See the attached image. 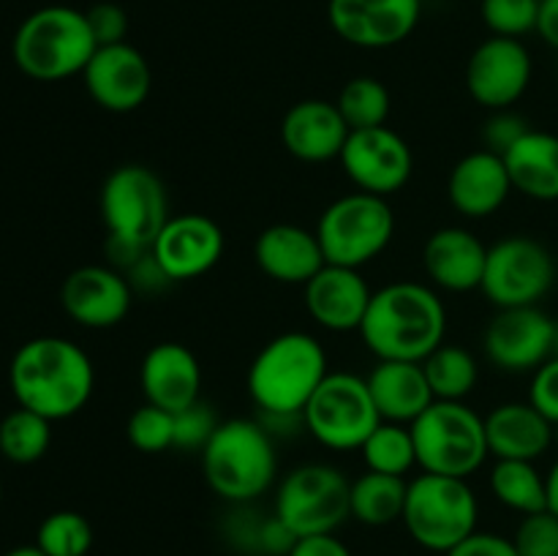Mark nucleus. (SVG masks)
Instances as JSON below:
<instances>
[{
  "instance_id": "39448f33",
  "label": "nucleus",
  "mask_w": 558,
  "mask_h": 556,
  "mask_svg": "<svg viewBox=\"0 0 558 556\" xmlns=\"http://www.w3.org/2000/svg\"><path fill=\"white\" fill-rule=\"evenodd\" d=\"M98 49L85 11L71 5H44L16 27L14 63L22 74L38 82H60L76 76Z\"/></svg>"
},
{
  "instance_id": "37998d69",
  "label": "nucleus",
  "mask_w": 558,
  "mask_h": 556,
  "mask_svg": "<svg viewBox=\"0 0 558 556\" xmlns=\"http://www.w3.org/2000/svg\"><path fill=\"white\" fill-rule=\"evenodd\" d=\"M445 556H518L512 537H501L494 532H472L463 543L447 551Z\"/></svg>"
},
{
  "instance_id": "6ab92c4d",
  "label": "nucleus",
  "mask_w": 558,
  "mask_h": 556,
  "mask_svg": "<svg viewBox=\"0 0 558 556\" xmlns=\"http://www.w3.org/2000/svg\"><path fill=\"white\" fill-rule=\"evenodd\" d=\"M134 289L129 278L109 265H82L65 276L60 305L82 327L107 330L129 316Z\"/></svg>"
},
{
  "instance_id": "c756f323",
  "label": "nucleus",
  "mask_w": 558,
  "mask_h": 556,
  "mask_svg": "<svg viewBox=\"0 0 558 556\" xmlns=\"http://www.w3.org/2000/svg\"><path fill=\"white\" fill-rule=\"evenodd\" d=\"M490 494L512 512L532 516L548 510V483L545 474L534 467V461H501L494 463L488 474Z\"/></svg>"
},
{
  "instance_id": "72a5a7b5",
  "label": "nucleus",
  "mask_w": 558,
  "mask_h": 556,
  "mask_svg": "<svg viewBox=\"0 0 558 556\" xmlns=\"http://www.w3.org/2000/svg\"><path fill=\"white\" fill-rule=\"evenodd\" d=\"M390 90L374 76H354L341 87L336 98V107L347 120L349 131L385 125L390 118Z\"/></svg>"
},
{
  "instance_id": "aec40b11",
  "label": "nucleus",
  "mask_w": 558,
  "mask_h": 556,
  "mask_svg": "<svg viewBox=\"0 0 558 556\" xmlns=\"http://www.w3.org/2000/svg\"><path fill=\"white\" fill-rule=\"evenodd\" d=\"M305 311L319 327L332 333L360 330L368 311L374 289L357 267L330 265L327 262L303 287Z\"/></svg>"
},
{
  "instance_id": "4468645a",
  "label": "nucleus",
  "mask_w": 558,
  "mask_h": 556,
  "mask_svg": "<svg viewBox=\"0 0 558 556\" xmlns=\"http://www.w3.org/2000/svg\"><path fill=\"white\" fill-rule=\"evenodd\" d=\"M554 333L556 319L539 305L496 309L485 327V358L507 374H534L545 360L554 358Z\"/></svg>"
},
{
  "instance_id": "ddd939ff",
  "label": "nucleus",
  "mask_w": 558,
  "mask_h": 556,
  "mask_svg": "<svg viewBox=\"0 0 558 556\" xmlns=\"http://www.w3.org/2000/svg\"><path fill=\"white\" fill-rule=\"evenodd\" d=\"M338 161L357 191L385 200L398 194L414 172L412 147L390 125L352 131Z\"/></svg>"
},
{
  "instance_id": "f8f14e48",
  "label": "nucleus",
  "mask_w": 558,
  "mask_h": 556,
  "mask_svg": "<svg viewBox=\"0 0 558 556\" xmlns=\"http://www.w3.org/2000/svg\"><path fill=\"white\" fill-rule=\"evenodd\" d=\"M556 283V259L539 240L512 234L488 249L483 294L496 309L537 305Z\"/></svg>"
},
{
  "instance_id": "09e8293b",
  "label": "nucleus",
  "mask_w": 558,
  "mask_h": 556,
  "mask_svg": "<svg viewBox=\"0 0 558 556\" xmlns=\"http://www.w3.org/2000/svg\"><path fill=\"white\" fill-rule=\"evenodd\" d=\"M554 358H558V319H556V333H554Z\"/></svg>"
},
{
  "instance_id": "9d476101",
  "label": "nucleus",
  "mask_w": 558,
  "mask_h": 556,
  "mask_svg": "<svg viewBox=\"0 0 558 556\" xmlns=\"http://www.w3.org/2000/svg\"><path fill=\"white\" fill-rule=\"evenodd\" d=\"M352 480L332 463H303L283 474L276 488V516L298 537L336 534L347 518Z\"/></svg>"
},
{
  "instance_id": "a211bd4d",
  "label": "nucleus",
  "mask_w": 558,
  "mask_h": 556,
  "mask_svg": "<svg viewBox=\"0 0 558 556\" xmlns=\"http://www.w3.org/2000/svg\"><path fill=\"white\" fill-rule=\"evenodd\" d=\"M150 251L172 283L191 281L210 273L221 262L223 229L205 213H180L169 216Z\"/></svg>"
},
{
  "instance_id": "ea45409f",
  "label": "nucleus",
  "mask_w": 558,
  "mask_h": 556,
  "mask_svg": "<svg viewBox=\"0 0 558 556\" xmlns=\"http://www.w3.org/2000/svg\"><path fill=\"white\" fill-rule=\"evenodd\" d=\"M87 25L98 47H112V44L129 41V14L118 3H96L85 11Z\"/></svg>"
},
{
  "instance_id": "5701e85b",
  "label": "nucleus",
  "mask_w": 558,
  "mask_h": 556,
  "mask_svg": "<svg viewBox=\"0 0 558 556\" xmlns=\"http://www.w3.org/2000/svg\"><path fill=\"white\" fill-rule=\"evenodd\" d=\"M349 125L338 112L336 101L325 98H305L298 101L281 123L283 147L305 164H325L341 158L349 140Z\"/></svg>"
},
{
  "instance_id": "49530a36",
  "label": "nucleus",
  "mask_w": 558,
  "mask_h": 556,
  "mask_svg": "<svg viewBox=\"0 0 558 556\" xmlns=\"http://www.w3.org/2000/svg\"><path fill=\"white\" fill-rule=\"evenodd\" d=\"M545 483H548V510L558 516V458L550 472L545 474Z\"/></svg>"
},
{
  "instance_id": "1a4fd4ad",
  "label": "nucleus",
  "mask_w": 558,
  "mask_h": 556,
  "mask_svg": "<svg viewBox=\"0 0 558 556\" xmlns=\"http://www.w3.org/2000/svg\"><path fill=\"white\" fill-rule=\"evenodd\" d=\"M98 207L109 232L107 238L136 249H150L172 216L161 178L145 164H123L112 169L101 185Z\"/></svg>"
},
{
  "instance_id": "6e6552de",
  "label": "nucleus",
  "mask_w": 558,
  "mask_h": 556,
  "mask_svg": "<svg viewBox=\"0 0 558 556\" xmlns=\"http://www.w3.org/2000/svg\"><path fill=\"white\" fill-rule=\"evenodd\" d=\"M396 234V213L385 196L354 194L338 196L336 202L325 207L316 223V238H319L325 259L330 265L363 267L374 262Z\"/></svg>"
},
{
  "instance_id": "f03ea898",
  "label": "nucleus",
  "mask_w": 558,
  "mask_h": 556,
  "mask_svg": "<svg viewBox=\"0 0 558 556\" xmlns=\"http://www.w3.org/2000/svg\"><path fill=\"white\" fill-rule=\"evenodd\" d=\"M357 333L379 360L423 363L445 343L447 309L425 283H387L374 292Z\"/></svg>"
},
{
  "instance_id": "2eb2a0df",
  "label": "nucleus",
  "mask_w": 558,
  "mask_h": 556,
  "mask_svg": "<svg viewBox=\"0 0 558 556\" xmlns=\"http://www.w3.org/2000/svg\"><path fill=\"white\" fill-rule=\"evenodd\" d=\"M532 74V55L521 38L490 36L469 58L466 90L490 112L510 109L529 90Z\"/></svg>"
},
{
  "instance_id": "7c9ffc66",
  "label": "nucleus",
  "mask_w": 558,
  "mask_h": 556,
  "mask_svg": "<svg viewBox=\"0 0 558 556\" xmlns=\"http://www.w3.org/2000/svg\"><path fill=\"white\" fill-rule=\"evenodd\" d=\"M436 401H463L480 382V365L469 349L441 343L423 360Z\"/></svg>"
},
{
  "instance_id": "bb28decb",
  "label": "nucleus",
  "mask_w": 558,
  "mask_h": 556,
  "mask_svg": "<svg viewBox=\"0 0 558 556\" xmlns=\"http://www.w3.org/2000/svg\"><path fill=\"white\" fill-rule=\"evenodd\" d=\"M368 390L379 418L387 423L412 425L436 401L423 363L409 360H379L368 376Z\"/></svg>"
},
{
  "instance_id": "f3484780",
  "label": "nucleus",
  "mask_w": 558,
  "mask_h": 556,
  "mask_svg": "<svg viewBox=\"0 0 558 556\" xmlns=\"http://www.w3.org/2000/svg\"><path fill=\"white\" fill-rule=\"evenodd\" d=\"M87 93L107 112H134L153 90V71L134 44L98 47L82 71Z\"/></svg>"
},
{
  "instance_id": "9b49d317",
  "label": "nucleus",
  "mask_w": 558,
  "mask_h": 556,
  "mask_svg": "<svg viewBox=\"0 0 558 556\" xmlns=\"http://www.w3.org/2000/svg\"><path fill=\"white\" fill-rule=\"evenodd\" d=\"M379 423L368 382L347 371L327 374L303 409L305 431L330 450H360Z\"/></svg>"
},
{
  "instance_id": "f704fd0d",
  "label": "nucleus",
  "mask_w": 558,
  "mask_h": 556,
  "mask_svg": "<svg viewBox=\"0 0 558 556\" xmlns=\"http://www.w3.org/2000/svg\"><path fill=\"white\" fill-rule=\"evenodd\" d=\"M36 545L47 556H87L93 548V527L82 512L54 510L38 523Z\"/></svg>"
},
{
  "instance_id": "4c0bfd02",
  "label": "nucleus",
  "mask_w": 558,
  "mask_h": 556,
  "mask_svg": "<svg viewBox=\"0 0 558 556\" xmlns=\"http://www.w3.org/2000/svg\"><path fill=\"white\" fill-rule=\"evenodd\" d=\"M512 543L518 556H558V516L550 510L523 516Z\"/></svg>"
},
{
  "instance_id": "a18cd8bd",
  "label": "nucleus",
  "mask_w": 558,
  "mask_h": 556,
  "mask_svg": "<svg viewBox=\"0 0 558 556\" xmlns=\"http://www.w3.org/2000/svg\"><path fill=\"white\" fill-rule=\"evenodd\" d=\"M537 33L543 36V41L548 44V47H554L558 52V0H543Z\"/></svg>"
},
{
  "instance_id": "0eeeda50",
  "label": "nucleus",
  "mask_w": 558,
  "mask_h": 556,
  "mask_svg": "<svg viewBox=\"0 0 558 556\" xmlns=\"http://www.w3.org/2000/svg\"><path fill=\"white\" fill-rule=\"evenodd\" d=\"M477 518L480 501L466 480L423 472L409 483L401 521L425 551H452L477 532Z\"/></svg>"
},
{
  "instance_id": "a878e982",
  "label": "nucleus",
  "mask_w": 558,
  "mask_h": 556,
  "mask_svg": "<svg viewBox=\"0 0 558 556\" xmlns=\"http://www.w3.org/2000/svg\"><path fill=\"white\" fill-rule=\"evenodd\" d=\"M485 434L496 461H537L554 445V423L529 401H507L490 409Z\"/></svg>"
},
{
  "instance_id": "8fccbe9b",
  "label": "nucleus",
  "mask_w": 558,
  "mask_h": 556,
  "mask_svg": "<svg viewBox=\"0 0 558 556\" xmlns=\"http://www.w3.org/2000/svg\"><path fill=\"white\" fill-rule=\"evenodd\" d=\"M554 445H558V423H554Z\"/></svg>"
},
{
  "instance_id": "79ce46f5",
  "label": "nucleus",
  "mask_w": 558,
  "mask_h": 556,
  "mask_svg": "<svg viewBox=\"0 0 558 556\" xmlns=\"http://www.w3.org/2000/svg\"><path fill=\"white\" fill-rule=\"evenodd\" d=\"M529 403L539 409L550 423H558V358L545 360L532 374Z\"/></svg>"
},
{
  "instance_id": "dca6fc26",
  "label": "nucleus",
  "mask_w": 558,
  "mask_h": 556,
  "mask_svg": "<svg viewBox=\"0 0 558 556\" xmlns=\"http://www.w3.org/2000/svg\"><path fill=\"white\" fill-rule=\"evenodd\" d=\"M423 14V0H330L327 16L338 38L360 49L407 41Z\"/></svg>"
},
{
  "instance_id": "20e7f679",
  "label": "nucleus",
  "mask_w": 558,
  "mask_h": 556,
  "mask_svg": "<svg viewBox=\"0 0 558 556\" xmlns=\"http://www.w3.org/2000/svg\"><path fill=\"white\" fill-rule=\"evenodd\" d=\"M199 456L207 488L229 505H251L276 483V442L262 420H221Z\"/></svg>"
},
{
  "instance_id": "c9c22d12",
  "label": "nucleus",
  "mask_w": 558,
  "mask_h": 556,
  "mask_svg": "<svg viewBox=\"0 0 558 556\" xmlns=\"http://www.w3.org/2000/svg\"><path fill=\"white\" fill-rule=\"evenodd\" d=\"M543 0H483V22L494 36L521 38L537 31Z\"/></svg>"
},
{
  "instance_id": "c03bdc74",
  "label": "nucleus",
  "mask_w": 558,
  "mask_h": 556,
  "mask_svg": "<svg viewBox=\"0 0 558 556\" xmlns=\"http://www.w3.org/2000/svg\"><path fill=\"white\" fill-rule=\"evenodd\" d=\"M287 556H352V551L336 534H311V537H298Z\"/></svg>"
},
{
  "instance_id": "e433bc0d",
  "label": "nucleus",
  "mask_w": 558,
  "mask_h": 556,
  "mask_svg": "<svg viewBox=\"0 0 558 556\" xmlns=\"http://www.w3.org/2000/svg\"><path fill=\"white\" fill-rule=\"evenodd\" d=\"M125 436L140 452L169 450L174 447V414L145 401L125 423Z\"/></svg>"
},
{
  "instance_id": "cd10ccee",
  "label": "nucleus",
  "mask_w": 558,
  "mask_h": 556,
  "mask_svg": "<svg viewBox=\"0 0 558 556\" xmlns=\"http://www.w3.org/2000/svg\"><path fill=\"white\" fill-rule=\"evenodd\" d=\"M512 189L537 202L558 200V136L550 131L529 129L505 153Z\"/></svg>"
},
{
  "instance_id": "de8ad7c7",
  "label": "nucleus",
  "mask_w": 558,
  "mask_h": 556,
  "mask_svg": "<svg viewBox=\"0 0 558 556\" xmlns=\"http://www.w3.org/2000/svg\"><path fill=\"white\" fill-rule=\"evenodd\" d=\"M3 556H47V554H44V551L33 543V545H16V548H11L9 554H3Z\"/></svg>"
},
{
  "instance_id": "393cba45",
  "label": "nucleus",
  "mask_w": 558,
  "mask_h": 556,
  "mask_svg": "<svg viewBox=\"0 0 558 556\" xmlns=\"http://www.w3.org/2000/svg\"><path fill=\"white\" fill-rule=\"evenodd\" d=\"M488 245L463 227H441L425 240L423 267L430 281L447 292H472L483 287Z\"/></svg>"
},
{
  "instance_id": "423d86ee",
  "label": "nucleus",
  "mask_w": 558,
  "mask_h": 556,
  "mask_svg": "<svg viewBox=\"0 0 558 556\" xmlns=\"http://www.w3.org/2000/svg\"><path fill=\"white\" fill-rule=\"evenodd\" d=\"M409 428L428 474L469 480L490 456L485 418L463 401H434Z\"/></svg>"
},
{
  "instance_id": "a19ab883",
  "label": "nucleus",
  "mask_w": 558,
  "mask_h": 556,
  "mask_svg": "<svg viewBox=\"0 0 558 556\" xmlns=\"http://www.w3.org/2000/svg\"><path fill=\"white\" fill-rule=\"evenodd\" d=\"M532 125L526 123V118L515 114L512 109H496L488 120H485V129H483V142H485V150L490 153H499L505 156L518 140H521Z\"/></svg>"
},
{
  "instance_id": "f257e3e1",
  "label": "nucleus",
  "mask_w": 558,
  "mask_h": 556,
  "mask_svg": "<svg viewBox=\"0 0 558 556\" xmlns=\"http://www.w3.org/2000/svg\"><path fill=\"white\" fill-rule=\"evenodd\" d=\"M16 403L47 420H69L87 407L96 387L93 360L80 343L38 336L22 343L9 365Z\"/></svg>"
},
{
  "instance_id": "473e14b6",
  "label": "nucleus",
  "mask_w": 558,
  "mask_h": 556,
  "mask_svg": "<svg viewBox=\"0 0 558 556\" xmlns=\"http://www.w3.org/2000/svg\"><path fill=\"white\" fill-rule=\"evenodd\" d=\"M365 467L371 472L396 474V478H407L414 467H417V450H414L412 428L401 423H387L381 420L374 428V434L365 439L360 447Z\"/></svg>"
},
{
  "instance_id": "c85d7f7f",
  "label": "nucleus",
  "mask_w": 558,
  "mask_h": 556,
  "mask_svg": "<svg viewBox=\"0 0 558 556\" xmlns=\"http://www.w3.org/2000/svg\"><path fill=\"white\" fill-rule=\"evenodd\" d=\"M407 478L365 469V474L352 480V496H349L352 518L365 527H387V523L401 521L403 507H407Z\"/></svg>"
},
{
  "instance_id": "412c9836",
  "label": "nucleus",
  "mask_w": 558,
  "mask_h": 556,
  "mask_svg": "<svg viewBox=\"0 0 558 556\" xmlns=\"http://www.w3.org/2000/svg\"><path fill=\"white\" fill-rule=\"evenodd\" d=\"M142 396L153 407L180 412L199 401L202 365L196 354L180 341H161L150 347L140 365Z\"/></svg>"
},
{
  "instance_id": "2f4dec72",
  "label": "nucleus",
  "mask_w": 558,
  "mask_h": 556,
  "mask_svg": "<svg viewBox=\"0 0 558 556\" xmlns=\"http://www.w3.org/2000/svg\"><path fill=\"white\" fill-rule=\"evenodd\" d=\"M52 445V420L16 407L0 420V456L11 463H36Z\"/></svg>"
},
{
  "instance_id": "58836bf2",
  "label": "nucleus",
  "mask_w": 558,
  "mask_h": 556,
  "mask_svg": "<svg viewBox=\"0 0 558 556\" xmlns=\"http://www.w3.org/2000/svg\"><path fill=\"white\" fill-rule=\"evenodd\" d=\"M218 425H221V420H218L216 409L199 398L191 407L174 412V447L202 452L210 436L216 434Z\"/></svg>"
},
{
  "instance_id": "3c124183",
  "label": "nucleus",
  "mask_w": 558,
  "mask_h": 556,
  "mask_svg": "<svg viewBox=\"0 0 558 556\" xmlns=\"http://www.w3.org/2000/svg\"><path fill=\"white\" fill-rule=\"evenodd\" d=\"M0 499H3V485H0Z\"/></svg>"
},
{
  "instance_id": "4be33fe9",
  "label": "nucleus",
  "mask_w": 558,
  "mask_h": 556,
  "mask_svg": "<svg viewBox=\"0 0 558 556\" xmlns=\"http://www.w3.org/2000/svg\"><path fill=\"white\" fill-rule=\"evenodd\" d=\"M512 180L499 153L485 147L466 153L447 178L450 205L466 218H488L505 207L512 194Z\"/></svg>"
},
{
  "instance_id": "7ed1b4c3",
  "label": "nucleus",
  "mask_w": 558,
  "mask_h": 556,
  "mask_svg": "<svg viewBox=\"0 0 558 556\" xmlns=\"http://www.w3.org/2000/svg\"><path fill=\"white\" fill-rule=\"evenodd\" d=\"M330 374L327 352L311 333L289 330L270 338L251 360L248 396L262 409V418L303 420L305 403Z\"/></svg>"
},
{
  "instance_id": "b1692460",
  "label": "nucleus",
  "mask_w": 558,
  "mask_h": 556,
  "mask_svg": "<svg viewBox=\"0 0 558 556\" xmlns=\"http://www.w3.org/2000/svg\"><path fill=\"white\" fill-rule=\"evenodd\" d=\"M254 259L267 278L305 287L327 265L316 229L298 223H272L254 243Z\"/></svg>"
}]
</instances>
